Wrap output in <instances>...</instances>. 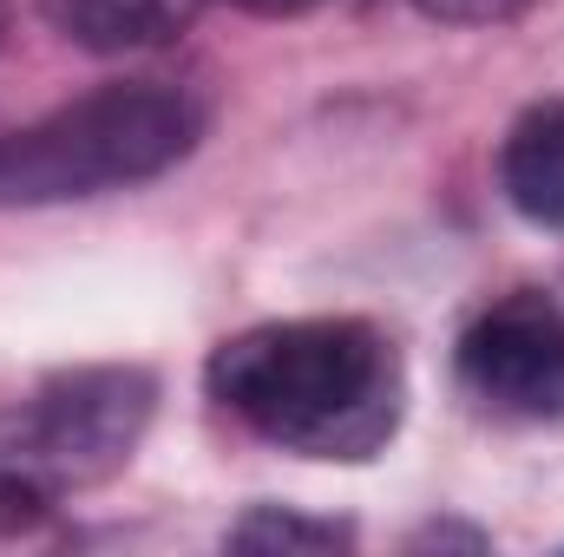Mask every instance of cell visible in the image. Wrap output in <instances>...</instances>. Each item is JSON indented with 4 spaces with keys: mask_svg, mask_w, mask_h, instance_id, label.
I'll list each match as a JSON object with an SVG mask.
<instances>
[{
    "mask_svg": "<svg viewBox=\"0 0 564 557\" xmlns=\"http://www.w3.org/2000/svg\"><path fill=\"white\" fill-rule=\"evenodd\" d=\"M210 401L295 459L361 466L408 414L401 348L361 315L257 321L210 354Z\"/></svg>",
    "mask_w": 564,
    "mask_h": 557,
    "instance_id": "obj_1",
    "label": "cell"
},
{
    "mask_svg": "<svg viewBox=\"0 0 564 557\" xmlns=\"http://www.w3.org/2000/svg\"><path fill=\"white\" fill-rule=\"evenodd\" d=\"M204 99L177 79H126L0 132V210L86 204L164 177L204 139Z\"/></svg>",
    "mask_w": 564,
    "mask_h": 557,
    "instance_id": "obj_2",
    "label": "cell"
},
{
    "mask_svg": "<svg viewBox=\"0 0 564 557\" xmlns=\"http://www.w3.org/2000/svg\"><path fill=\"white\" fill-rule=\"evenodd\" d=\"M151 414L158 381L144 368H73L0 407V538L33 532L66 492L126 472Z\"/></svg>",
    "mask_w": 564,
    "mask_h": 557,
    "instance_id": "obj_3",
    "label": "cell"
},
{
    "mask_svg": "<svg viewBox=\"0 0 564 557\" xmlns=\"http://www.w3.org/2000/svg\"><path fill=\"white\" fill-rule=\"evenodd\" d=\"M459 387L499 419L564 414V308L539 288L486 302L459 335Z\"/></svg>",
    "mask_w": 564,
    "mask_h": 557,
    "instance_id": "obj_4",
    "label": "cell"
},
{
    "mask_svg": "<svg viewBox=\"0 0 564 557\" xmlns=\"http://www.w3.org/2000/svg\"><path fill=\"white\" fill-rule=\"evenodd\" d=\"M499 190L525 223L564 230V99H539L512 119L499 144Z\"/></svg>",
    "mask_w": 564,
    "mask_h": 557,
    "instance_id": "obj_5",
    "label": "cell"
},
{
    "mask_svg": "<svg viewBox=\"0 0 564 557\" xmlns=\"http://www.w3.org/2000/svg\"><path fill=\"white\" fill-rule=\"evenodd\" d=\"M204 0H40L46 26L86 53H151L171 46Z\"/></svg>",
    "mask_w": 564,
    "mask_h": 557,
    "instance_id": "obj_6",
    "label": "cell"
},
{
    "mask_svg": "<svg viewBox=\"0 0 564 557\" xmlns=\"http://www.w3.org/2000/svg\"><path fill=\"white\" fill-rule=\"evenodd\" d=\"M224 545L230 551H341V545H355V532L335 525V518H302V512H282V505H257L224 532Z\"/></svg>",
    "mask_w": 564,
    "mask_h": 557,
    "instance_id": "obj_7",
    "label": "cell"
},
{
    "mask_svg": "<svg viewBox=\"0 0 564 557\" xmlns=\"http://www.w3.org/2000/svg\"><path fill=\"white\" fill-rule=\"evenodd\" d=\"M414 7L440 26H506V20L532 13L539 0H414Z\"/></svg>",
    "mask_w": 564,
    "mask_h": 557,
    "instance_id": "obj_8",
    "label": "cell"
},
{
    "mask_svg": "<svg viewBox=\"0 0 564 557\" xmlns=\"http://www.w3.org/2000/svg\"><path fill=\"white\" fill-rule=\"evenodd\" d=\"M243 13H270V20H282V13H308V7H322V0H237Z\"/></svg>",
    "mask_w": 564,
    "mask_h": 557,
    "instance_id": "obj_9",
    "label": "cell"
},
{
    "mask_svg": "<svg viewBox=\"0 0 564 557\" xmlns=\"http://www.w3.org/2000/svg\"><path fill=\"white\" fill-rule=\"evenodd\" d=\"M0 33H7V0H0Z\"/></svg>",
    "mask_w": 564,
    "mask_h": 557,
    "instance_id": "obj_10",
    "label": "cell"
}]
</instances>
